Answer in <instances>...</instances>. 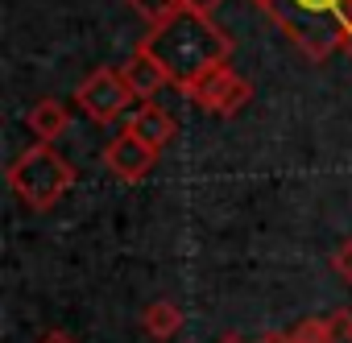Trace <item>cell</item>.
Segmentation results:
<instances>
[{
  "instance_id": "obj_1",
  "label": "cell",
  "mask_w": 352,
  "mask_h": 343,
  "mask_svg": "<svg viewBox=\"0 0 352 343\" xmlns=\"http://www.w3.org/2000/svg\"><path fill=\"white\" fill-rule=\"evenodd\" d=\"M141 46L157 58V67L166 71V83H174L179 91H191L204 75H212L232 58L228 34L199 9H179L170 21L153 25Z\"/></svg>"
},
{
  "instance_id": "obj_2",
  "label": "cell",
  "mask_w": 352,
  "mask_h": 343,
  "mask_svg": "<svg viewBox=\"0 0 352 343\" xmlns=\"http://www.w3.org/2000/svg\"><path fill=\"white\" fill-rule=\"evenodd\" d=\"M253 5L311 62H327L352 42V0H253Z\"/></svg>"
},
{
  "instance_id": "obj_3",
  "label": "cell",
  "mask_w": 352,
  "mask_h": 343,
  "mask_svg": "<svg viewBox=\"0 0 352 343\" xmlns=\"http://www.w3.org/2000/svg\"><path fill=\"white\" fill-rule=\"evenodd\" d=\"M9 187L13 195L34 207V211H50L71 187H75V165L67 157L54 153L50 141H34L13 165H9Z\"/></svg>"
},
{
  "instance_id": "obj_4",
  "label": "cell",
  "mask_w": 352,
  "mask_h": 343,
  "mask_svg": "<svg viewBox=\"0 0 352 343\" xmlns=\"http://www.w3.org/2000/svg\"><path fill=\"white\" fill-rule=\"evenodd\" d=\"M133 87L124 83V71H112V67H100V71H91L83 83H79V91H75V108H83L87 112V120H96V124H116L129 108H133Z\"/></svg>"
},
{
  "instance_id": "obj_5",
  "label": "cell",
  "mask_w": 352,
  "mask_h": 343,
  "mask_svg": "<svg viewBox=\"0 0 352 343\" xmlns=\"http://www.w3.org/2000/svg\"><path fill=\"white\" fill-rule=\"evenodd\" d=\"M187 95H191L204 112H212V116H236L241 108H249L253 83H249L245 75H236V71L224 62V67H216L212 75H204Z\"/></svg>"
},
{
  "instance_id": "obj_6",
  "label": "cell",
  "mask_w": 352,
  "mask_h": 343,
  "mask_svg": "<svg viewBox=\"0 0 352 343\" xmlns=\"http://www.w3.org/2000/svg\"><path fill=\"white\" fill-rule=\"evenodd\" d=\"M153 161H157V149H149L145 141H137V137H129V132H120V137L108 141V149H104V165L112 169L120 182H141L149 169H153Z\"/></svg>"
},
{
  "instance_id": "obj_7",
  "label": "cell",
  "mask_w": 352,
  "mask_h": 343,
  "mask_svg": "<svg viewBox=\"0 0 352 343\" xmlns=\"http://www.w3.org/2000/svg\"><path fill=\"white\" fill-rule=\"evenodd\" d=\"M124 132L129 137H137V141H145L149 149H166L170 141H174V132H179V124H174V116L162 108V104H153V99H145L129 120H124Z\"/></svg>"
},
{
  "instance_id": "obj_8",
  "label": "cell",
  "mask_w": 352,
  "mask_h": 343,
  "mask_svg": "<svg viewBox=\"0 0 352 343\" xmlns=\"http://www.w3.org/2000/svg\"><path fill=\"white\" fill-rule=\"evenodd\" d=\"M120 71H124V83L133 87V95H137V99H153V95L166 87V71L157 67V58H153L145 46H141V50H133V54H129V62H124Z\"/></svg>"
},
{
  "instance_id": "obj_9",
  "label": "cell",
  "mask_w": 352,
  "mask_h": 343,
  "mask_svg": "<svg viewBox=\"0 0 352 343\" xmlns=\"http://www.w3.org/2000/svg\"><path fill=\"white\" fill-rule=\"evenodd\" d=\"M25 124L38 141H58L67 128H71V112L63 99H38L30 112H25Z\"/></svg>"
},
{
  "instance_id": "obj_10",
  "label": "cell",
  "mask_w": 352,
  "mask_h": 343,
  "mask_svg": "<svg viewBox=\"0 0 352 343\" xmlns=\"http://www.w3.org/2000/svg\"><path fill=\"white\" fill-rule=\"evenodd\" d=\"M348 322H352L348 310H336L331 318H302L290 331V339L294 343H336V339H348Z\"/></svg>"
},
{
  "instance_id": "obj_11",
  "label": "cell",
  "mask_w": 352,
  "mask_h": 343,
  "mask_svg": "<svg viewBox=\"0 0 352 343\" xmlns=\"http://www.w3.org/2000/svg\"><path fill=\"white\" fill-rule=\"evenodd\" d=\"M141 327L149 339H174L183 331V310L174 302H149L145 314H141Z\"/></svg>"
},
{
  "instance_id": "obj_12",
  "label": "cell",
  "mask_w": 352,
  "mask_h": 343,
  "mask_svg": "<svg viewBox=\"0 0 352 343\" xmlns=\"http://www.w3.org/2000/svg\"><path fill=\"white\" fill-rule=\"evenodd\" d=\"M129 9L137 13V17H145L149 21V29L153 25H162V21H170L179 9H187L183 0H129Z\"/></svg>"
},
{
  "instance_id": "obj_13",
  "label": "cell",
  "mask_w": 352,
  "mask_h": 343,
  "mask_svg": "<svg viewBox=\"0 0 352 343\" xmlns=\"http://www.w3.org/2000/svg\"><path fill=\"white\" fill-rule=\"evenodd\" d=\"M331 273H340V281L352 285V240H344V244L331 252Z\"/></svg>"
},
{
  "instance_id": "obj_14",
  "label": "cell",
  "mask_w": 352,
  "mask_h": 343,
  "mask_svg": "<svg viewBox=\"0 0 352 343\" xmlns=\"http://www.w3.org/2000/svg\"><path fill=\"white\" fill-rule=\"evenodd\" d=\"M183 5H187V9H199V13H212V9L224 5V0H183Z\"/></svg>"
},
{
  "instance_id": "obj_15",
  "label": "cell",
  "mask_w": 352,
  "mask_h": 343,
  "mask_svg": "<svg viewBox=\"0 0 352 343\" xmlns=\"http://www.w3.org/2000/svg\"><path fill=\"white\" fill-rule=\"evenodd\" d=\"M257 343H294V339H290V331H265Z\"/></svg>"
},
{
  "instance_id": "obj_16",
  "label": "cell",
  "mask_w": 352,
  "mask_h": 343,
  "mask_svg": "<svg viewBox=\"0 0 352 343\" xmlns=\"http://www.w3.org/2000/svg\"><path fill=\"white\" fill-rule=\"evenodd\" d=\"M38 343H75V335H67V331H46Z\"/></svg>"
},
{
  "instance_id": "obj_17",
  "label": "cell",
  "mask_w": 352,
  "mask_h": 343,
  "mask_svg": "<svg viewBox=\"0 0 352 343\" xmlns=\"http://www.w3.org/2000/svg\"><path fill=\"white\" fill-rule=\"evenodd\" d=\"M220 343H245V339H241V335H224Z\"/></svg>"
},
{
  "instance_id": "obj_18",
  "label": "cell",
  "mask_w": 352,
  "mask_h": 343,
  "mask_svg": "<svg viewBox=\"0 0 352 343\" xmlns=\"http://www.w3.org/2000/svg\"><path fill=\"white\" fill-rule=\"evenodd\" d=\"M348 343H352V322H348Z\"/></svg>"
},
{
  "instance_id": "obj_19",
  "label": "cell",
  "mask_w": 352,
  "mask_h": 343,
  "mask_svg": "<svg viewBox=\"0 0 352 343\" xmlns=\"http://www.w3.org/2000/svg\"><path fill=\"white\" fill-rule=\"evenodd\" d=\"M348 54H352V42H348Z\"/></svg>"
}]
</instances>
